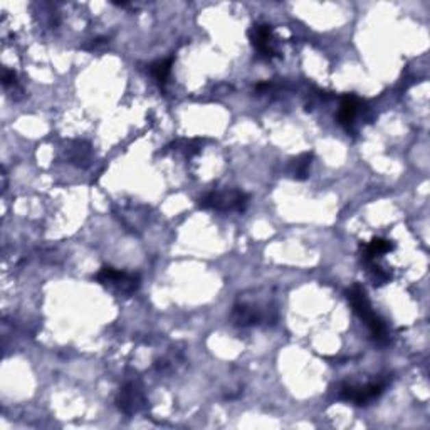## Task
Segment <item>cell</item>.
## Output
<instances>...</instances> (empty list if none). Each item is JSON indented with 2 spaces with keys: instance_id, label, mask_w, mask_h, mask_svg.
<instances>
[{
  "instance_id": "cell-9",
  "label": "cell",
  "mask_w": 430,
  "mask_h": 430,
  "mask_svg": "<svg viewBox=\"0 0 430 430\" xmlns=\"http://www.w3.org/2000/svg\"><path fill=\"white\" fill-rule=\"evenodd\" d=\"M392 242L390 240L385 239H373L372 242L366 244L365 249H363V259L365 261H370V259H375L378 255L387 254L388 251H392Z\"/></svg>"
},
{
  "instance_id": "cell-10",
  "label": "cell",
  "mask_w": 430,
  "mask_h": 430,
  "mask_svg": "<svg viewBox=\"0 0 430 430\" xmlns=\"http://www.w3.org/2000/svg\"><path fill=\"white\" fill-rule=\"evenodd\" d=\"M170 71H172V59H162V61L153 62L150 66V74L158 81L160 84H165L168 79Z\"/></svg>"
},
{
  "instance_id": "cell-7",
  "label": "cell",
  "mask_w": 430,
  "mask_h": 430,
  "mask_svg": "<svg viewBox=\"0 0 430 430\" xmlns=\"http://www.w3.org/2000/svg\"><path fill=\"white\" fill-rule=\"evenodd\" d=\"M359 110V99L355 94H346L340 103V110L336 118H338V123L344 126L346 129H350L355 123V118H357Z\"/></svg>"
},
{
  "instance_id": "cell-5",
  "label": "cell",
  "mask_w": 430,
  "mask_h": 430,
  "mask_svg": "<svg viewBox=\"0 0 430 430\" xmlns=\"http://www.w3.org/2000/svg\"><path fill=\"white\" fill-rule=\"evenodd\" d=\"M249 39L259 58L273 59L276 51L273 47V31L268 24H257L249 31Z\"/></svg>"
},
{
  "instance_id": "cell-4",
  "label": "cell",
  "mask_w": 430,
  "mask_h": 430,
  "mask_svg": "<svg viewBox=\"0 0 430 430\" xmlns=\"http://www.w3.org/2000/svg\"><path fill=\"white\" fill-rule=\"evenodd\" d=\"M96 281L106 286L116 288L118 291L129 294V292L135 291L138 288V276L135 274L123 273V270H116L113 268H103L96 274Z\"/></svg>"
},
{
  "instance_id": "cell-3",
  "label": "cell",
  "mask_w": 430,
  "mask_h": 430,
  "mask_svg": "<svg viewBox=\"0 0 430 430\" xmlns=\"http://www.w3.org/2000/svg\"><path fill=\"white\" fill-rule=\"evenodd\" d=\"M385 385L380 381L366 385H343L340 390V399L344 402H353L357 405H366L368 402L375 400L381 395Z\"/></svg>"
},
{
  "instance_id": "cell-11",
  "label": "cell",
  "mask_w": 430,
  "mask_h": 430,
  "mask_svg": "<svg viewBox=\"0 0 430 430\" xmlns=\"http://www.w3.org/2000/svg\"><path fill=\"white\" fill-rule=\"evenodd\" d=\"M16 74L7 71L3 73V86H12V84H16Z\"/></svg>"
},
{
  "instance_id": "cell-1",
  "label": "cell",
  "mask_w": 430,
  "mask_h": 430,
  "mask_svg": "<svg viewBox=\"0 0 430 430\" xmlns=\"http://www.w3.org/2000/svg\"><path fill=\"white\" fill-rule=\"evenodd\" d=\"M346 296L355 313H357L358 316L366 322V326H368L373 338H375L378 343H387L388 341L387 325H385V322L377 316L375 311L372 309V305H370L368 298H366L365 289H363L362 286H358V284H355V286H351L350 289H348Z\"/></svg>"
},
{
  "instance_id": "cell-6",
  "label": "cell",
  "mask_w": 430,
  "mask_h": 430,
  "mask_svg": "<svg viewBox=\"0 0 430 430\" xmlns=\"http://www.w3.org/2000/svg\"><path fill=\"white\" fill-rule=\"evenodd\" d=\"M118 405L125 414H135L144 405V396L138 387L126 385L118 396Z\"/></svg>"
},
{
  "instance_id": "cell-2",
  "label": "cell",
  "mask_w": 430,
  "mask_h": 430,
  "mask_svg": "<svg viewBox=\"0 0 430 430\" xmlns=\"http://www.w3.org/2000/svg\"><path fill=\"white\" fill-rule=\"evenodd\" d=\"M249 202V195L244 194L240 190H220V192H210L205 197L200 199L199 207L200 209H214L225 212V210H237L242 212Z\"/></svg>"
},
{
  "instance_id": "cell-8",
  "label": "cell",
  "mask_w": 430,
  "mask_h": 430,
  "mask_svg": "<svg viewBox=\"0 0 430 430\" xmlns=\"http://www.w3.org/2000/svg\"><path fill=\"white\" fill-rule=\"evenodd\" d=\"M313 160V153H303L291 162V175L296 180H305L309 173V165Z\"/></svg>"
}]
</instances>
